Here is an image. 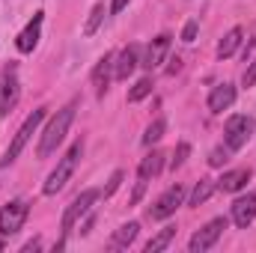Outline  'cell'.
<instances>
[{"instance_id":"cell-30","label":"cell","mask_w":256,"mask_h":253,"mask_svg":"<svg viewBox=\"0 0 256 253\" xmlns=\"http://www.w3.org/2000/svg\"><path fill=\"white\" fill-rule=\"evenodd\" d=\"M128 3H131V0H114V3H110V12H114V15H120Z\"/></svg>"},{"instance_id":"cell-1","label":"cell","mask_w":256,"mask_h":253,"mask_svg":"<svg viewBox=\"0 0 256 253\" xmlns=\"http://www.w3.org/2000/svg\"><path fill=\"white\" fill-rule=\"evenodd\" d=\"M74 108H78V102H68L63 110H57V116H54V120L48 122V128L42 131V140H39V149H36L39 158H48V155L57 152V146L63 143L66 131H68L72 120H74Z\"/></svg>"},{"instance_id":"cell-26","label":"cell","mask_w":256,"mask_h":253,"mask_svg":"<svg viewBox=\"0 0 256 253\" xmlns=\"http://www.w3.org/2000/svg\"><path fill=\"white\" fill-rule=\"evenodd\" d=\"M226 155H230V149H214V152H212V158H208V164H212V167H220V164H226V161H230Z\"/></svg>"},{"instance_id":"cell-20","label":"cell","mask_w":256,"mask_h":253,"mask_svg":"<svg viewBox=\"0 0 256 253\" xmlns=\"http://www.w3.org/2000/svg\"><path fill=\"white\" fill-rule=\"evenodd\" d=\"M137 232H140V224H122L116 232H114V248H128L134 238H137Z\"/></svg>"},{"instance_id":"cell-23","label":"cell","mask_w":256,"mask_h":253,"mask_svg":"<svg viewBox=\"0 0 256 253\" xmlns=\"http://www.w3.org/2000/svg\"><path fill=\"white\" fill-rule=\"evenodd\" d=\"M164 131H167V122H164V120L158 116V120H155L152 126L146 128V134H143V143H146V146H152V143H158V140L164 137Z\"/></svg>"},{"instance_id":"cell-3","label":"cell","mask_w":256,"mask_h":253,"mask_svg":"<svg viewBox=\"0 0 256 253\" xmlns=\"http://www.w3.org/2000/svg\"><path fill=\"white\" fill-rule=\"evenodd\" d=\"M45 120V108H39V110H33L27 120H24V126L18 128V134H15V140L9 143V149H6V155L0 158V167H6V164H12L18 155H21V149L27 146V140H30V134L39 128V122Z\"/></svg>"},{"instance_id":"cell-19","label":"cell","mask_w":256,"mask_h":253,"mask_svg":"<svg viewBox=\"0 0 256 253\" xmlns=\"http://www.w3.org/2000/svg\"><path fill=\"white\" fill-rule=\"evenodd\" d=\"M214 188H218V182H212V179H200V182H196V188L191 190L188 206H202V202L214 194Z\"/></svg>"},{"instance_id":"cell-18","label":"cell","mask_w":256,"mask_h":253,"mask_svg":"<svg viewBox=\"0 0 256 253\" xmlns=\"http://www.w3.org/2000/svg\"><path fill=\"white\" fill-rule=\"evenodd\" d=\"M161 164H164V155H161V152H152V155H146V158L140 161L137 179H140V182H149L152 176H158V173H161Z\"/></svg>"},{"instance_id":"cell-5","label":"cell","mask_w":256,"mask_h":253,"mask_svg":"<svg viewBox=\"0 0 256 253\" xmlns=\"http://www.w3.org/2000/svg\"><path fill=\"white\" fill-rule=\"evenodd\" d=\"M224 230H226V218H214L212 224H206L202 230H196V232H194L188 250H191V253H206L208 248H214V242L224 236Z\"/></svg>"},{"instance_id":"cell-9","label":"cell","mask_w":256,"mask_h":253,"mask_svg":"<svg viewBox=\"0 0 256 253\" xmlns=\"http://www.w3.org/2000/svg\"><path fill=\"white\" fill-rule=\"evenodd\" d=\"M18 102V74H15V66L3 68L0 74V114L6 116Z\"/></svg>"},{"instance_id":"cell-8","label":"cell","mask_w":256,"mask_h":253,"mask_svg":"<svg viewBox=\"0 0 256 253\" xmlns=\"http://www.w3.org/2000/svg\"><path fill=\"white\" fill-rule=\"evenodd\" d=\"M96 200H98V190H84V194H78V196L72 200V206L66 208V214H63V236H68V232L74 230V224L92 208Z\"/></svg>"},{"instance_id":"cell-28","label":"cell","mask_w":256,"mask_h":253,"mask_svg":"<svg viewBox=\"0 0 256 253\" xmlns=\"http://www.w3.org/2000/svg\"><path fill=\"white\" fill-rule=\"evenodd\" d=\"M194 39H196V21H188V24H185V30H182V42H188V45H191Z\"/></svg>"},{"instance_id":"cell-2","label":"cell","mask_w":256,"mask_h":253,"mask_svg":"<svg viewBox=\"0 0 256 253\" xmlns=\"http://www.w3.org/2000/svg\"><path fill=\"white\" fill-rule=\"evenodd\" d=\"M80 152H84V143H80V140H74V143H72V149L60 158V164L54 167V173H51V176H48V182H45V194H48V196H54V194H60V190L66 188V182H68V179H72V173H74V164H78Z\"/></svg>"},{"instance_id":"cell-32","label":"cell","mask_w":256,"mask_h":253,"mask_svg":"<svg viewBox=\"0 0 256 253\" xmlns=\"http://www.w3.org/2000/svg\"><path fill=\"white\" fill-rule=\"evenodd\" d=\"M36 248H39V242H27V244H24V253H30V250H36Z\"/></svg>"},{"instance_id":"cell-13","label":"cell","mask_w":256,"mask_h":253,"mask_svg":"<svg viewBox=\"0 0 256 253\" xmlns=\"http://www.w3.org/2000/svg\"><path fill=\"white\" fill-rule=\"evenodd\" d=\"M39 33H42V12H36V15H33V21L21 30L18 42H15V45H18V51H21V54H30V51L36 48V42H39Z\"/></svg>"},{"instance_id":"cell-33","label":"cell","mask_w":256,"mask_h":253,"mask_svg":"<svg viewBox=\"0 0 256 253\" xmlns=\"http://www.w3.org/2000/svg\"><path fill=\"white\" fill-rule=\"evenodd\" d=\"M3 248H6V244H3V242H0V250H3Z\"/></svg>"},{"instance_id":"cell-10","label":"cell","mask_w":256,"mask_h":253,"mask_svg":"<svg viewBox=\"0 0 256 253\" xmlns=\"http://www.w3.org/2000/svg\"><path fill=\"white\" fill-rule=\"evenodd\" d=\"M232 220L238 230H248L256 220V194H248V196H238L232 202Z\"/></svg>"},{"instance_id":"cell-17","label":"cell","mask_w":256,"mask_h":253,"mask_svg":"<svg viewBox=\"0 0 256 253\" xmlns=\"http://www.w3.org/2000/svg\"><path fill=\"white\" fill-rule=\"evenodd\" d=\"M242 39H244V30H242V27H232V30L220 39V45H218V57H220V60L232 57V54H236V48L242 45Z\"/></svg>"},{"instance_id":"cell-24","label":"cell","mask_w":256,"mask_h":253,"mask_svg":"<svg viewBox=\"0 0 256 253\" xmlns=\"http://www.w3.org/2000/svg\"><path fill=\"white\" fill-rule=\"evenodd\" d=\"M102 18H104V3H96V6H92V12H90V18H86V27H84V33H86V36H92V33L98 30Z\"/></svg>"},{"instance_id":"cell-7","label":"cell","mask_w":256,"mask_h":253,"mask_svg":"<svg viewBox=\"0 0 256 253\" xmlns=\"http://www.w3.org/2000/svg\"><path fill=\"white\" fill-rule=\"evenodd\" d=\"M27 212H30V206L24 200H15V202L3 206V212H0V236H15L24 226Z\"/></svg>"},{"instance_id":"cell-31","label":"cell","mask_w":256,"mask_h":253,"mask_svg":"<svg viewBox=\"0 0 256 253\" xmlns=\"http://www.w3.org/2000/svg\"><path fill=\"white\" fill-rule=\"evenodd\" d=\"M179 68H182V60H179V57H173V60H170V68H167V74H176Z\"/></svg>"},{"instance_id":"cell-12","label":"cell","mask_w":256,"mask_h":253,"mask_svg":"<svg viewBox=\"0 0 256 253\" xmlns=\"http://www.w3.org/2000/svg\"><path fill=\"white\" fill-rule=\"evenodd\" d=\"M232 102H236V86H232V84H220V86H214L212 96H208V110H212V114H224V110L232 108Z\"/></svg>"},{"instance_id":"cell-27","label":"cell","mask_w":256,"mask_h":253,"mask_svg":"<svg viewBox=\"0 0 256 253\" xmlns=\"http://www.w3.org/2000/svg\"><path fill=\"white\" fill-rule=\"evenodd\" d=\"M122 179H126V176H122V170H116V173L110 176V182H108V188H104V196H110L114 190L120 188V182H122Z\"/></svg>"},{"instance_id":"cell-15","label":"cell","mask_w":256,"mask_h":253,"mask_svg":"<svg viewBox=\"0 0 256 253\" xmlns=\"http://www.w3.org/2000/svg\"><path fill=\"white\" fill-rule=\"evenodd\" d=\"M248 179H250V167H244V170H232V173H224V176L218 179V188L224 190V194H232V190L244 188Z\"/></svg>"},{"instance_id":"cell-22","label":"cell","mask_w":256,"mask_h":253,"mask_svg":"<svg viewBox=\"0 0 256 253\" xmlns=\"http://www.w3.org/2000/svg\"><path fill=\"white\" fill-rule=\"evenodd\" d=\"M152 86H155V84H152V78H140V80L128 90V102H131V104H134V102H143V98L152 92Z\"/></svg>"},{"instance_id":"cell-11","label":"cell","mask_w":256,"mask_h":253,"mask_svg":"<svg viewBox=\"0 0 256 253\" xmlns=\"http://www.w3.org/2000/svg\"><path fill=\"white\" fill-rule=\"evenodd\" d=\"M110 74H114V54H104L96 63V68H92V86H96V96L98 98H104L108 84H110Z\"/></svg>"},{"instance_id":"cell-21","label":"cell","mask_w":256,"mask_h":253,"mask_svg":"<svg viewBox=\"0 0 256 253\" xmlns=\"http://www.w3.org/2000/svg\"><path fill=\"white\" fill-rule=\"evenodd\" d=\"M173 238H176V226H164V230H161L149 244H146V253H161L164 248H170V242H173Z\"/></svg>"},{"instance_id":"cell-6","label":"cell","mask_w":256,"mask_h":253,"mask_svg":"<svg viewBox=\"0 0 256 253\" xmlns=\"http://www.w3.org/2000/svg\"><path fill=\"white\" fill-rule=\"evenodd\" d=\"M182 202H185V188H182V185H173V188H167L158 200H155V206L149 208V218H152V220H164V218H170Z\"/></svg>"},{"instance_id":"cell-16","label":"cell","mask_w":256,"mask_h":253,"mask_svg":"<svg viewBox=\"0 0 256 253\" xmlns=\"http://www.w3.org/2000/svg\"><path fill=\"white\" fill-rule=\"evenodd\" d=\"M137 68V45H128L126 51L120 54V63L114 68V78L116 80H128V74Z\"/></svg>"},{"instance_id":"cell-25","label":"cell","mask_w":256,"mask_h":253,"mask_svg":"<svg viewBox=\"0 0 256 253\" xmlns=\"http://www.w3.org/2000/svg\"><path fill=\"white\" fill-rule=\"evenodd\" d=\"M188 155H191V143H179V146H176V152H173L170 167H173V170H179V167L185 164V158H188Z\"/></svg>"},{"instance_id":"cell-4","label":"cell","mask_w":256,"mask_h":253,"mask_svg":"<svg viewBox=\"0 0 256 253\" xmlns=\"http://www.w3.org/2000/svg\"><path fill=\"white\" fill-rule=\"evenodd\" d=\"M254 128H256L254 120H250V116H244V114L230 116V120H226V128H224V143H226V149H230V152H238V149L250 140Z\"/></svg>"},{"instance_id":"cell-29","label":"cell","mask_w":256,"mask_h":253,"mask_svg":"<svg viewBox=\"0 0 256 253\" xmlns=\"http://www.w3.org/2000/svg\"><path fill=\"white\" fill-rule=\"evenodd\" d=\"M242 84H244V86H254V84H256V60L250 63V68H244V78H242Z\"/></svg>"},{"instance_id":"cell-14","label":"cell","mask_w":256,"mask_h":253,"mask_svg":"<svg viewBox=\"0 0 256 253\" xmlns=\"http://www.w3.org/2000/svg\"><path fill=\"white\" fill-rule=\"evenodd\" d=\"M170 33H161L158 39H152V45H149V51H146V60H143V66L152 72V68H158V66L164 63V57H167V51H170Z\"/></svg>"}]
</instances>
